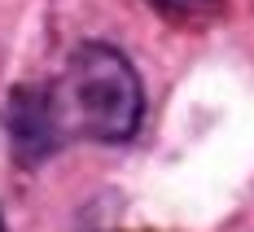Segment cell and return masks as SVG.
I'll list each match as a JSON object with an SVG mask.
<instances>
[{
  "mask_svg": "<svg viewBox=\"0 0 254 232\" xmlns=\"http://www.w3.org/2000/svg\"><path fill=\"white\" fill-rule=\"evenodd\" d=\"M49 97L57 127L92 140H127L145 110V92L131 61L105 44H83Z\"/></svg>",
  "mask_w": 254,
  "mask_h": 232,
  "instance_id": "obj_1",
  "label": "cell"
},
{
  "mask_svg": "<svg viewBox=\"0 0 254 232\" xmlns=\"http://www.w3.org/2000/svg\"><path fill=\"white\" fill-rule=\"evenodd\" d=\"M9 131H13L18 149H22L31 162L53 154V145H57V136H62L57 114H53V97L49 92H35V88H22V92L9 101Z\"/></svg>",
  "mask_w": 254,
  "mask_h": 232,
  "instance_id": "obj_2",
  "label": "cell"
},
{
  "mask_svg": "<svg viewBox=\"0 0 254 232\" xmlns=\"http://www.w3.org/2000/svg\"><path fill=\"white\" fill-rule=\"evenodd\" d=\"M149 4H158V9L171 13V18H197V13H206L215 0H149Z\"/></svg>",
  "mask_w": 254,
  "mask_h": 232,
  "instance_id": "obj_3",
  "label": "cell"
},
{
  "mask_svg": "<svg viewBox=\"0 0 254 232\" xmlns=\"http://www.w3.org/2000/svg\"><path fill=\"white\" fill-rule=\"evenodd\" d=\"M0 232H4V224H0Z\"/></svg>",
  "mask_w": 254,
  "mask_h": 232,
  "instance_id": "obj_4",
  "label": "cell"
}]
</instances>
